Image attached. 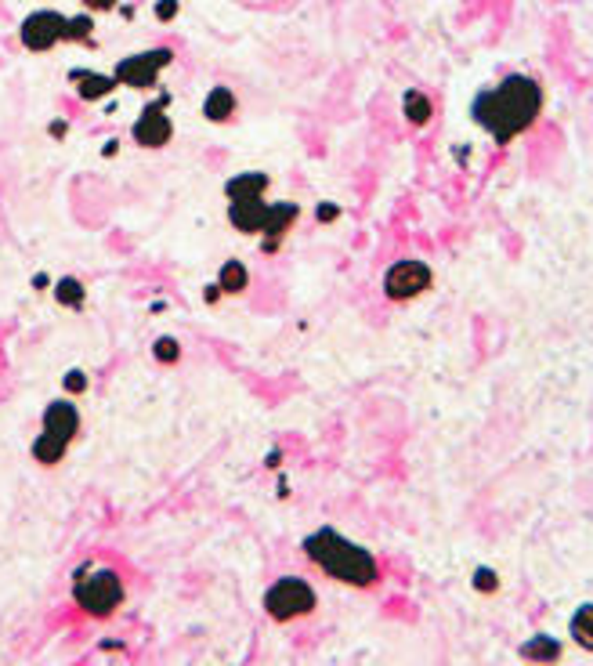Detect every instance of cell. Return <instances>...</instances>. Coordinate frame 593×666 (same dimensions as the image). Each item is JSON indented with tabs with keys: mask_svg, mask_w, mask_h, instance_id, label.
<instances>
[{
	"mask_svg": "<svg viewBox=\"0 0 593 666\" xmlns=\"http://www.w3.org/2000/svg\"><path fill=\"white\" fill-rule=\"evenodd\" d=\"M116 0H87V8H98V12H105V8H113Z\"/></svg>",
	"mask_w": 593,
	"mask_h": 666,
	"instance_id": "obj_22",
	"label": "cell"
},
{
	"mask_svg": "<svg viewBox=\"0 0 593 666\" xmlns=\"http://www.w3.org/2000/svg\"><path fill=\"white\" fill-rule=\"evenodd\" d=\"M170 134H174V127H170V116L163 113V105H149V109L141 113V120L134 123V141L145 145V149L167 145Z\"/></svg>",
	"mask_w": 593,
	"mask_h": 666,
	"instance_id": "obj_10",
	"label": "cell"
},
{
	"mask_svg": "<svg viewBox=\"0 0 593 666\" xmlns=\"http://www.w3.org/2000/svg\"><path fill=\"white\" fill-rule=\"evenodd\" d=\"M77 84H80V95H84L87 102L113 91V77H98V73H77Z\"/></svg>",
	"mask_w": 593,
	"mask_h": 666,
	"instance_id": "obj_15",
	"label": "cell"
},
{
	"mask_svg": "<svg viewBox=\"0 0 593 666\" xmlns=\"http://www.w3.org/2000/svg\"><path fill=\"white\" fill-rule=\"evenodd\" d=\"M402 109H406V120L416 123V127H424V123L431 120V102H427V95H420V91H406Z\"/></svg>",
	"mask_w": 593,
	"mask_h": 666,
	"instance_id": "obj_14",
	"label": "cell"
},
{
	"mask_svg": "<svg viewBox=\"0 0 593 666\" xmlns=\"http://www.w3.org/2000/svg\"><path fill=\"white\" fill-rule=\"evenodd\" d=\"M571 637L579 648H589L593 652V605H582L575 616H571Z\"/></svg>",
	"mask_w": 593,
	"mask_h": 666,
	"instance_id": "obj_13",
	"label": "cell"
},
{
	"mask_svg": "<svg viewBox=\"0 0 593 666\" xmlns=\"http://www.w3.org/2000/svg\"><path fill=\"white\" fill-rule=\"evenodd\" d=\"M305 551L308 558L330 576V579H341L348 587H373L380 579V565L377 558L351 543L348 536H341L337 529H315L308 540H305Z\"/></svg>",
	"mask_w": 593,
	"mask_h": 666,
	"instance_id": "obj_3",
	"label": "cell"
},
{
	"mask_svg": "<svg viewBox=\"0 0 593 666\" xmlns=\"http://www.w3.org/2000/svg\"><path fill=\"white\" fill-rule=\"evenodd\" d=\"M521 655H525V659H532V662H553V659L561 655V641H557V637L539 634V637H532L528 644H521Z\"/></svg>",
	"mask_w": 593,
	"mask_h": 666,
	"instance_id": "obj_12",
	"label": "cell"
},
{
	"mask_svg": "<svg viewBox=\"0 0 593 666\" xmlns=\"http://www.w3.org/2000/svg\"><path fill=\"white\" fill-rule=\"evenodd\" d=\"M474 587L478 590H485V594H492L499 583H496V572L492 569H474Z\"/></svg>",
	"mask_w": 593,
	"mask_h": 666,
	"instance_id": "obj_19",
	"label": "cell"
},
{
	"mask_svg": "<svg viewBox=\"0 0 593 666\" xmlns=\"http://www.w3.org/2000/svg\"><path fill=\"white\" fill-rule=\"evenodd\" d=\"M73 598L77 605L95 616V619H105L113 616L120 605H123V579L113 572V569H95V572H80L77 587H73Z\"/></svg>",
	"mask_w": 593,
	"mask_h": 666,
	"instance_id": "obj_5",
	"label": "cell"
},
{
	"mask_svg": "<svg viewBox=\"0 0 593 666\" xmlns=\"http://www.w3.org/2000/svg\"><path fill=\"white\" fill-rule=\"evenodd\" d=\"M217 290H224V294H239V290H246V269H242L239 261H228V265L221 269V283H217Z\"/></svg>",
	"mask_w": 593,
	"mask_h": 666,
	"instance_id": "obj_16",
	"label": "cell"
},
{
	"mask_svg": "<svg viewBox=\"0 0 593 666\" xmlns=\"http://www.w3.org/2000/svg\"><path fill=\"white\" fill-rule=\"evenodd\" d=\"M80 431V413H77V406L73 402H51L48 406V413H44V434L37 438V446H33V457L41 461V464H59L62 457H66V450H69V442H73V434Z\"/></svg>",
	"mask_w": 593,
	"mask_h": 666,
	"instance_id": "obj_4",
	"label": "cell"
},
{
	"mask_svg": "<svg viewBox=\"0 0 593 666\" xmlns=\"http://www.w3.org/2000/svg\"><path fill=\"white\" fill-rule=\"evenodd\" d=\"M543 109V91L532 77H506L503 84L496 87H485L481 95H474V105H470V116L499 141H514L517 134H525L535 116Z\"/></svg>",
	"mask_w": 593,
	"mask_h": 666,
	"instance_id": "obj_1",
	"label": "cell"
},
{
	"mask_svg": "<svg viewBox=\"0 0 593 666\" xmlns=\"http://www.w3.org/2000/svg\"><path fill=\"white\" fill-rule=\"evenodd\" d=\"M156 359L174 362V359H178V341H174V337H160V341H156Z\"/></svg>",
	"mask_w": 593,
	"mask_h": 666,
	"instance_id": "obj_18",
	"label": "cell"
},
{
	"mask_svg": "<svg viewBox=\"0 0 593 666\" xmlns=\"http://www.w3.org/2000/svg\"><path fill=\"white\" fill-rule=\"evenodd\" d=\"M431 283H434V272L424 261H413V258L395 261L384 276V290H388L391 301H413L424 290H431Z\"/></svg>",
	"mask_w": 593,
	"mask_h": 666,
	"instance_id": "obj_7",
	"label": "cell"
},
{
	"mask_svg": "<svg viewBox=\"0 0 593 666\" xmlns=\"http://www.w3.org/2000/svg\"><path fill=\"white\" fill-rule=\"evenodd\" d=\"M174 12H178V5H174V0H163V5H160V19H170Z\"/></svg>",
	"mask_w": 593,
	"mask_h": 666,
	"instance_id": "obj_21",
	"label": "cell"
},
{
	"mask_svg": "<svg viewBox=\"0 0 593 666\" xmlns=\"http://www.w3.org/2000/svg\"><path fill=\"white\" fill-rule=\"evenodd\" d=\"M66 388H69V391H84V388H87V377H84L80 369H73V373L66 377Z\"/></svg>",
	"mask_w": 593,
	"mask_h": 666,
	"instance_id": "obj_20",
	"label": "cell"
},
{
	"mask_svg": "<svg viewBox=\"0 0 593 666\" xmlns=\"http://www.w3.org/2000/svg\"><path fill=\"white\" fill-rule=\"evenodd\" d=\"M55 297H59L62 305H73V308H77V305H84V287H80L77 279H62L59 290H55Z\"/></svg>",
	"mask_w": 593,
	"mask_h": 666,
	"instance_id": "obj_17",
	"label": "cell"
},
{
	"mask_svg": "<svg viewBox=\"0 0 593 666\" xmlns=\"http://www.w3.org/2000/svg\"><path fill=\"white\" fill-rule=\"evenodd\" d=\"M268 188V178L264 174H239V178H232L228 181V199H232V206H228V217H232V225L239 229V233H264L268 236V251H275L278 247V236L293 225L296 221V203H264L260 199V192Z\"/></svg>",
	"mask_w": 593,
	"mask_h": 666,
	"instance_id": "obj_2",
	"label": "cell"
},
{
	"mask_svg": "<svg viewBox=\"0 0 593 666\" xmlns=\"http://www.w3.org/2000/svg\"><path fill=\"white\" fill-rule=\"evenodd\" d=\"M232 113H235V95L228 87H214L206 95V102H203V116L214 120V123H224Z\"/></svg>",
	"mask_w": 593,
	"mask_h": 666,
	"instance_id": "obj_11",
	"label": "cell"
},
{
	"mask_svg": "<svg viewBox=\"0 0 593 666\" xmlns=\"http://www.w3.org/2000/svg\"><path fill=\"white\" fill-rule=\"evenodd\" d=\"M170 51H145V55H131V59H123L120 66H116V80L120 84H127V87H152L156 84V77L170 66Z\"/></svg>",
	"mask_w": 593,
	"mask_h": 666,
	"instance_id": "obj_9",
	"label": "cell"
},
{
	"mask_svg": "<svg viewBox=\"0 0 593 666\" xmlns=\"http://www.w3.org/2000/svg\"><path fill=\"white\" fill-rule=\"evenodd\" d=\"M315 590L305 583V579H296V576H282L278 583H271V590L264 594V612L271 616V619H278V623H289V619H301V616H308L312 608H315Z\"/></svg>",
	"mask_w": 593,
	"mask_h": 666,
	"instance_id": "obj_6",
	"label": "cell"
},
{
	"mask_svg": "<svg viewBox=\"0 0 593 666\" xmlns=\"http://www.w3.org/2000/svg\"><path fill=\"white\" fill-rule=\"evenodd\" d=\"M73 37V23L55 15V12H37L23 23V44L33 48V51H48L51 44Z\"/></svg>",
	"mask_w": 593,
	"mask_h": 666,
	"instance_id": "obj_8",
	"label": "cell"
}]
</instances>
